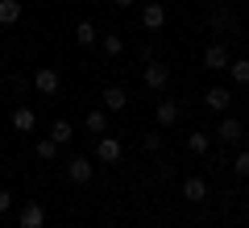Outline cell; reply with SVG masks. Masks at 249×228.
<instances>
[{
  "label": "cell",
  "mask_w": 249,
  "mask_h": 228,
  "mask_svg": "<svg viewBox=\"0 0 249 228\" xmlns=\"http://www.w3.org/2000/svg\"><path fill=\"white\" fill-rule=\"evenodd\" d=\"M91 175H96L91 158H71L67 162V178H71V183H91Z\"/></svg>",
  "instance_id": "4"
},
{
  "label": "cell",
  "mask_w": 249,
  "mask_h": 228,
  "mask_svg": "<svg viewBox=\"0 0 249 228\" xmlns=\"http://www.w3.org/2000/svg\"><path fill=\"white\" fill-rule=\"evenodd\" d=\"M216 137H220V141H241V121H237V116H224L220 129H216Z\"/></svg>",
  "instance_id": "14"
},
{
  "label": "cell",
  "mask_w": 249,
  "mask_h": 228,
  "mask_svg": "<svg viewBox=\"0 0 249 228\" xmlns=\"http://www.w3.org/2000/svg\"><path fill=\"white\" fill-rule=\"evenodd\" d=\"M145 149L158 154V149H162V133H145Z\"/></svg>",
  "instance_id": "23"
},
{
  "label": "cell",
  "mask_w": 249,
  "mask_h": 228,
  "mask_svg": "<svg viewBox=\"0 0 249 228\" xmlns=\"http://www.w3.org/2000/svg\"><path fill=\"white\" fill-rule=\"evenodd\" d=\"M204 67L208 70H224L229 67V50H224V46H208L204 50Z\"/></svg>",
  "instance_id": "8"
},
{
  "label": "cell",
  "mask_w": 249,
  "mask_h": 228,
  "mask_svg": "<svg viewBox=\"0 0 249 228\" xmlns=\"http://www.w3.org/2000/svg\"><path fill=\"white\" fill-rule=\"evenodd\" d=\"M232 170H237V178H249V149H241V154H237Z\"/></svg>",
  "instance_id": "22"
},
{
  "label": "cell",
  "mask_w": 249,
  "mask_h": 228,
  "mask_svg": "<svg viewBox=\"0 0 249 228\" xmlns=\"http://www.w3.org/2000/svg\"><path fill=\"white\" fill-rule=\"evenodd\" d=\"M46 224V208L37 199H29L25 208H21V228H42Z\"/></svg>",
  "instance_id": "5"
},
{
  "label": "cell",
  "mask_w": 249,
  "mask_h": 228,
  "mask_svg": "<svg viewBox=\"0 0 249 228\" xmlns=\"http://www.w3.org/2000/svg\"><path fill=\"white\" fill-rule=\"evenodd\" d=\"M58 141H50V137H42V141H37V158H42V162H54V158H58Z\"/></svg>",
  "instance_id": "19"
},
{
  "label": "cell",
  "mask_w": 249,
  "mask_h": 228,
  "mask_svg": "<svg viewBox=\"0 0 249 228\" xmlns=\"http://www.w3.org/2000/svg\"><path fill=\"white\" fill-rule=\"evenodd\" d=\"M34 88L42 91V96H58V88H62L58 70H54V67H37L34 70Z\"/></svg>",
  "instance_id": "2"
},
{
  "label": "cell",
  "mask_w": 249,
  "mask_h": 228,
  "mask_svg": "<svg viewBox=\"0 0 249 228\" xmlns=\"http://www.w3.org/2000/svg\"><path fill=\"white\" fill-rule=\"evenodd\" d=\"M121 154H124V149H121V141H116V137H100L96 141V158L104 162V166H116Z\"/></svg>",
  "instance_id": "3"
},
{
  "label": "cell",
  "mask_w": 249,
  "mask_h": 228,
  "mask_svg": "<svg viewBox=\"0 0 249 228\" xmlns=\"http://www.w3.org/2000/svg\"><path fill=\"white\" fill-rule=\"evenodd\" d=\"M204 104L212 108V112H229V104H232V96H229V88H212L204 96Z\"/></svg>",
  "instance_id": "9"
},
{
  "label": "cell",
  "mask_w": 249,
  "mask_h": 228,
  "mask_svg": "<svg viewBox=\"0 0 249 228\" xmlns=\"http://www.w3.org/2000/svg\"><path fill=\"white\" fill-rule=\"evenodd\" d=\"M142 79H145V88H150V91H162L170 83V67H166V62H158V58H150V67L142 70Z\"/></svg>",
  "instance_id": "1"
},
{
  "label": "cell",
  "mask_w": 249,
  "mask_h": 228,
  "mask_svg": "<svg viewBox=\"0 0 249 228\" xmlns=\"http://www.w3.org/2000/svg\"><path fill=\"white\" fill-rule=\"evenodd\" d=\"M187 149L191 154H208V133H187Z\"/></svg>",
  "instance_id": "20"
},
{
  "label": "cell",
  "mask_w": 249,
  "mask_h": 228,
  "mask_svg": "<svg viewBox=\"0 0 249 228\" xmlns=\"http://www.w3.org/2000/svg\"><path fill=\"white\" fill-rule=\"evenodd\" d=\"M229 75H232V83H241V88H245V83H249V58L229 62Z\"/></svg>",
  "instance_id": "18"
},
{
  "label": "cell",
  "mask_w": 249,
  "mask_h": 228,
  "mask_svg": "<svg viewBox=\"0 0 249 228\" xmlns=\"http://www.w3.org/2000/svg\"><path fill=\"white\" fill-rule=\"evenodd\" d=\"M9 208H13V195L4 191V187H0V216H4V211H9Z\"/></svg>",
  "instance_id": "24"
},
{
  "label": "cell",
  "mask_w": 249,
  "mask_h": 228,
  "mask_svg": "<svg viewBox=\"0 0 249 228\" xmlns=\"http://www.w3.org/2000/svg\"><path fill=\"white\" fill-rule=\"evenodd\" d=\"M212 4H220V0H212Z\"/></svg>",
  "instance_id": "26"
},
{
  "label": "cell",
  "mask_w": 249,
  "mask_h": 228,
  "mask_svg": "<svg viewBox=\"0 0 249 228\" xmlns=\"http://www.w3.org/2000/svg\"><path fill=\"white\" fill-rule=\"evenodd\" d=\"M142 25L145 29H162V25H166V9H162L158 0H150V4L142 9Z\"/></svg>",
  "instance_id": "6"
},
{
  "label": "cell",
  "mask_w": 249,
  "mask_h": 228,
  "mask_svg": "<svg viewBox=\"0 0 249 228\" xmlns=\"http://www.w3.org/2000/svg\"><path fill=\"white\" fill-rule=\"evenodd\" d=\"M112 4L116 9H129V4H137V0H112Z\"/></svg>",
  "instance_id": "25"
},
{
  "label": "cell",
  "mask_w": 249,
  "mask_h": 228,
  "mask_svg": "<svg viewBox=\"0 0 249 228\" xmlns=\"http://www.w3.org/2000/svg\"><path fill=\"white\" fill-rule=\"evenodd\" d=\"M88 133H108V116L104 112H88Z\"/></svg>",
  "instance_id": "21"
},
{
  "label": "cell",
  "mask_w": 249,
  "mask_h": 228,
  "mask_svg": "<svg viewBox=\"0 0 249 228\" xmlns=\"http://www.w3.org/2000/svg\"><path fill=\"white\" fill-rule=\"evenodd\" d=\"M183 199L187 203H204L208 199V178H187L183 183Z\"/></svg>",
  "instance_id": "7"
},
{
  "label": "cell",
  "mask_w": 249,
  "mask_h": 228,
  "mask_svg": "<svg viewBox=\"0 0 249 228\" xmlns=\"http://www.w3.org/2000/svg\"><path fill=\"white\" fill-rule=\"evenodd\" d=\"M100 50H104L108 58H121V54H124V42H121L116 34H104V37H100Z\"/></svg>",
  "instance_id": "17"
},
{
  "label": "cell",
  "mask_w": 249,
  "mask_h": 228,
  "mask_svg": "<svg viewBox=\"0 0 249 228\" xmlns=\"http://www.w3.org/2000/svg\"><path fill=\"white\" fill-rule=\"evenodd\" d=\"M75 42H79V46H96L100 42V29L91 25V21H79V25H75Z\"/></svg>",
  "instance_id": "13"
},
{
  "label": "cell",
  "mask_w": 249,
  "mask_h": 228,
  "mask_svg": "<svg viewBox=\"0 0 249 228\" xmlns=\"http://www.w3.org/2000/svg\"><path fill=\"white\" fill-rule=\"evenodd\" d=\"M71 137H75L71 121H54V124H50V141H58V145H67Z\"/></svg>",
  "instance_id": "16"
},
{
  "label": "cell",
  "mask_w": 249,
  "mask_h": 228,
  "mask_svg": "<svg viewBox=\"0 0 249 228\" xmlns=\"http://www.w3.org/2000/svg\"><path fill=\"white\" fill-rule=\"evenodd\" d=\"M178 112H183V108H178L175 100H162V104H158V112H154V116H158V124L166 129V124H175V121H178Z\"/></svg>",
  "instance_id": "12"
},
{
  "label": "cell",
  "mask_w": 249,
  "mask_h": 228,
  "mask_svg": "<svg viewBox=\"0 0 249 228\" xmlns=\"http://www.w3.org/2000/svg\"><path fill=\"white\" fill-rule=\"evenodd\" d=\"M21 0H0V25H17L21 21Z\"/></svg>",
  "instance_id": "11"
},
{
  "label": "cell",
  "mask_w": 249,
  "mask_h": 228,
  "mask_svg": "<svg viewBox=\"0 0 249 228\" xmlns=\"http://www.w3.org/2000/svg\"><path fill=\"white\" fill-rule=\"evenodd\" d=\"M13 129H17V133H34V129H37L34 108H17V112H13Z\"/></svg>",
  "instance_id": "10"
},
{
  "label": "cell",
  "mask_w": 249,
  "mask_h": 228,
  "mask_svg": "<svg viewBox=\"0 0 249 228\" xmlns=\"http://www.w3.org/2000/svg\"><path fill=\"white\" fill-rule=\"evenodd\" d=\"M124 104H129V96H124V88H108V91H104V108H108V112H121Z\"/></svg>",
  "instance_id": "15"
}]
</instances>
